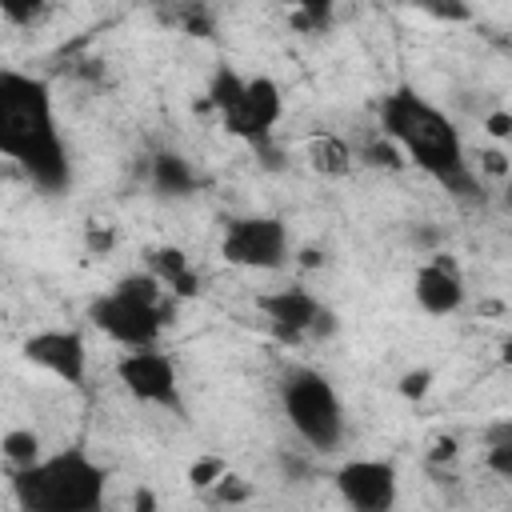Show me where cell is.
Returning <instances> with one entry per match:
<instances>
[{
	"instance_id": "5bb4252c",
	"label": "cell",
	"mask_w": 512,
	"mask_h": 512,
	"mask_svg": "<svg viewBox=\"0 0 512 512\" xmlns=\"http://www.w3.org/2000/svg\"><path fill=\"white\" fill-rule=\"evenodd\" d=\"M152 188H156L160 196H168V200L188 196V192L196 188V172H192V164H188L184 156L160 152V156L152 160Z\"/></svg>"
},
{
	"instance_id": "9a60e30c",
	"label": "cell",
	"mask_w": 512,
	"mask_h": 512,
	"mask_svg": "<svg viewBox=\"0 0 512 512\" xmlns=\"http://www.w3.org/2000/svg\"><path fill=\"white\" fill-rule=\"evenodd\" d=\"M308 156H312V168L324 172V176H344L352 168V152L340 136H316L308 144Z\"/></svg>"
},
{
	"instance_id": "83f0119b",
	"label": "cell",
	"mask_w": 512,
	"mask_h": 512,
	"mask_svg": "<svg viewBox=\"0 0 512 512\" xmlns=\"http://www.w3.org/2000/svg\"><path fill=\"white\" fill-rule=\"evenodd\" d=\"M500 360H504V364L512 368V332H508V336L500 340Z\"/></svg>"
},
{
	"instance_id": "52a82bcc",
	"label": "cell",
	"mask_w": 512,
	"mask_h": 512,
	"mask_svg": "<svg viewBox=\"0 0 512 512\" xmlns=\"http://www.w3.org/2000/svg\"><path fill=\"white\" fill-rule=\"evenodd\" d=\"M336 492L348 504V512H396L400 472L392 460L356 456L336 468Z\"/></svg>"
},
{
	"instance_id": "9c48e42d",
	"label": "cell",
	"mask_w": 512,
	"mask_h": 512,
	"mask_svg": "<svg viewBox=\"0 0 512 512\" xmlns=\"http://www.w3.org/2000/svg\"><path fill=\"white\" fill-rule=\"evenodd\" d=\"M256 304H260V312L268 316V324H272V332L280 340H300L308 332L320 336V332H332L336 328L332 312L308 288H276V292L260 296Z\"/></svg>"
},
{
	"instance_id": "3957f363",
	"label": "cell",
	"mask_w": 512,
	"mask_h": 512,
	"mask_svg": "<svg viewBox=\"0 0 512 512\" xmlns=\"http://www.w3.org/2000/svg\"><path fill=\"white\" fill-rule=\"evenodd\" d=\"M12 492L24 512H100L108 492V468L84 448H64L32 468L12 472Z\"/></svg>"
},
{
	"instance_id": "277c9868",
	"label": "cell",
	"mask_w": 512,
	"mask_h": 512,
	"mask_svg": "<svg viewBox=\"0 0 512 512\" xmlns=\"http://www.w3.org/2000/svg\"><path fill=\"white\" fill-rule=\"evenodd\" d=\"M172 304H176V296L152 272H132V276L116 280L108 292H100L92 300L88 316L108 340L136 352V348H156L160 332L172 320Z\"/></svg>"
},
{
	"instance_id": "2e32d148",
	"label": "cell",
	"mask_w": 512,
	"mask_h": 512,
	"mask_svg": "<svg viewBox=\"0 0 512 512\" xmlns=\"http://www.w3.org/2000/svg\"><path fill=\"white\" fill-rule=\"evenodd\" d=\"M0 448H4V460H8L12 472L32 468V464L44 460V452H40V436H36L32 428H8L4 440H0Z\"/></svg>"
},
{
	"instance_id": "484cf974",
	"label": "cell",
	"mask_w": 512,
	"mask_h": 512,
	"mask_svg": "<svg viewBox=\"0 0 512 512\" xmlns=\"http://www.w3.org/2000/svg\"><path fill=\"white\" fill-rule=\"evenodd\" d=\"M296 20H308L312 28H320V24L328 20V4H304V8L296 12Z\"/></svg>"
},
{
	"instance_id": "4fadbf2b",
	"label": "cell",
	"mask_w": 512,
	"mask_h": 512,
	"mask_svg": "<svg viewBox=\"0 0 512 512\" xmlns=\"http://www.w3.org/2000/svg\"><path fill=\"white\" fill-rule=\"evenodd\" d=\"M144 272H152L176 300L184 296H196L200 292V276L192 272V260L176 248V244H160V248H148L144 252Z\"/></svg>"
},
{
	"instance_id": "d6986e66",
	"label": "cell",
	"mask_w": 512,
	"mask_h": 512,
	"mask_svg": "<svg viewBox=\"0 0 512 512\" xmlns=\"http://www.w3.org/2000/svg\"><path fill=\"white\" fill-rule=\"evenodd\" d=\"M364 160L376 164V168H404V152H400L388 136L376 140V144H368V148H364Z\"/></svg>"
},
{
	"instance_id": "30bf717a",
	"label": "cell",
	"mask_w": 512,
	"mask_h": 512,
	"mask_svg": "<svg viewBox=\"0 0 512 512\" xmlns=\"http://www.w3.org/2000/svg\"><path fill=\"white\" fill-rule=\"evenodd\" d=\"M24 356L44 368L48 376L64 380L68 388H80L88 376V344L76 328H44L24 340Z\"/></svg>"
},
{
	"instance_id": "5b68a950",
	"label": "cell",
	"mask_w": 512,
	"mask_h": 512,
	"mask_svg": "<svg viewBox=\"0 0 512 512\" xmlns=\"http://www.w3.org/2000/svg\"><path fill=\"white\" fill-rule=\"evenodd\" d=\"M280 404H284V416L292 424V432L316 448V452H336L344 444V432H348V420H344V404H340V392L336 384L316 372V368H296L284 388H280Z\"/></svg>"
},
{
	"instance_id": "ffe728a7",
	"label": "cell",
	"mask_w": 512,
	"mask_h": 512,
	"mask_svg": "<svg viewBox=\"0 0 512 512\" xmlns=\"http://www.w3.org/2000/svg\"><path fill=\"white\" fill-rule=\"evenodd\" d=\"M428 392H432V372H428V368H412V372L400 376V396H408V400H424Z\"/></svg>"
},
{
	"instance_id": "4316f807",
	"label": "cell",
	"mask_w": 512,
	"mask_h": 512,
	"mask_svg": "<svg viewBox=\"0 0 512 512\" xmlns=\"http://www.w3.org/2000/svg\"><path fill=\"white\" fill-rule=\"evenodd\" d=\"M428 12H432L436 20H468V16H472V12H468V8H460V4H448V8H428Z\"/></svg>"
},
{
	"instance_id": "e0dca14e",
	"label": "cell",
	"mask_w": 512,
	"mask_h": 512,
	"mask_svg": "<svg viewBox=\"0 0 512 512\" xmlns=\"http://www.w3.org/2000/svg\"><path fill=\"white\" fill-rule=\"evenodd\" d=\"M244 80H248V76H240L236 68H216V72H212V80H208V104L220 112V120L236 108V100H240V92H244Z\"/></svg>"
},
{
	"instance_id": "7402d4cb",
	"label": "cell",
	"mask_w": 512,
	"mask_h": 512,
	"mask_svg": "<svg viewBox=\"0 0 512 512\" xmlns=\"http://www.w3.org/2000/svg\"><path fill=\"white\" fill-rule=\"evenodd\" d=\"M488 468H492L500 480H508V484H512V440H504V444H492V448H488Z\"/></svg>"
},
{
	"instance_id": "7a4b0ae2",
	"label": "cell",
	"mask_w": 512,
	"mask_h": 512,
	"mask_svg": "<svg viewBox=\"0 0 512 512\" xmlns=\"http://www.w3.org/2000/svg\"><path fill=\"white\" fill-rule=\"evenodd\" d=\"M380 124L384 136L404 152V160L428 172L436 184H444L456 196L476 192V176L464 160V140L436 104H428L412 88H396L380 104Z\"/></svg>"
},
{
	"instance_id": "6da1fadb",
	"label": "cell",
	"mask_w": 512,
	"mask_h": 512,
	"mask_svg": "<svg viewBox=\"0 0 512 512\" xmlns=\"http://www.w3.org/2000/svg\"><path fill=\"white\" fill-rule=\"evenodd\" d=\"M0 152L44 192L68 184V148L56 132L52 92L40 76L16 68L0 72Z\"/></svg>"
},
{
	"instance_id": "cb8c5ba5",
	"label": "cell",
	"mask_w": 512,
	"mask_h": 512,
	"mask_svg": "<svg viewBox=\"0 0 512 512\" xmlns=\"http://www.w3.org/2000/svg\"><path fill=\"white\" fill-rule=\"evenodd\" d=\"M480 168H484L488 176H508V172H512V164H508V156H504V152H496V148L480 156Z\"/></svg>"
},
{
	"instance_id": "8992f818",
	"label": "cell",
	"mask_w": 512,
	"mask_h": 512,
	"mask_svg": "<svg viewBox=\"0 0 512 512\" xmlns=\"http://www.w3.org/2000/svg\"><path fill=\"white\" fill-rule=\"evenodd\" d=\"M292 252V236L288 224L280 216H240L228 220L224 236H220V256L236 268H252V272H276L288 264Z\"/></svg>"
},
{
	"instance_id": "f546056e",
	"label": "cell",
	"mask_w": 512,
	"mask_h": 512,
	"mask_svg": "<svg viewBox=\"0 0 512 512\" xmlns=\"http://www.w3.org/2000/svg\"><path fill=\"white\" fill-rule=\"evenodd\" d=\"M508 204H512V180H508Z\"/></svg>"
},
{
	"instance_id": "7c38bea8",
	"label": "cell",
	"mask_w": 512,
	"mask_h": 512,
	"mask_svg": "<svg viewBox=\"0 0 512 512\" xmlns=\"http://www.w3.org/2000/svg\"><path fill=\"white\" fill-rule=\"evenodd\" d=\"M412 296L416 304L428 312V316H452L464 308V276L456 268V260H448L444 252L428 256L420 268H416V280H412Z\"/></svg>"
},
{
	"instance_id": "ac0fdd59",
	"label": "cell",
	"mask_w": 512,
	"mask_h": 512,
	"mask_svg": "<svg viewBox=\"0 0 512 512\" xmlns=\"http://www.w3.org/2000/svg\"><path fill=\"white\" fill-rule=\"evenodd\" d=\"M224 476H228V460H220V456H200V460L188 464V484L192 488H216Z\"/></svg>"
},
{
	"instance_id": "8fae6325",
	"label": "cell",
	"mask_w": 512,
	"mask_h": 512,
	"mask_svg": "<svg viewBox=\"0 0 512 512\" xmlns=\"http://www.w3.org/2000/svg\"><path fill=\"white\" fill-rule=\"evenodd\" d=\"M280 116H284V92H280V84L272 76H248L236 108L224 116V128L236 132V136H244V140H252V144H260V140L272 136V128L280 124Z\"/></svg>"
},
{
	"instance_id": "d4e9b609",
	"label": "cell",
	"mask_w": 512,
	"mask_h": 512,
	"mask_svg": "<svg viewBox=\"0 0 512 512\" xmlns=\"http://www.w3.org/2000/svg\"><path fill=\"white\" fill-rule=\"evenodd\" d=\"M132 512H160L156 492H152V488H136V496H132Z\"/></svg>"
},
{
	"instance_id": "44dd1931",
	"label": "cell",
	"mask_w": 512,
	"mask_h": 512,
	"mask_svg": "<svg viewBox=\"0 0 512 512\" xmlns=\"http://www.w3.org/2000/svg\"><path fill=\"white\" fill-rule=\"evenodd\" d=\"M212 492H216V496H220L224 504H244V500L252 496V488H248V484H244L240 476H232V472H228V476H224V480H220V484H216Z\"/></svg>"
},
{
	"instance_id": "603a6c76",
	"label": "cell",
	"mask_w": 512,
	"mask_h": 512,
	"mask_svg": "<svg viewBox=\"0 0 512 512\" xmlns=\"http://www.w3.org/2000/svg\"><path fill=\"white\" fill-rule=\"evenodd\" d=\"M484 128H488V136H496V140H512V112H488Z\"/></svg>"
},
{
	"instance_id": "ba28073f",
	"label": "cell",
	"mask_w": 512,
	"mask_h": 512,
	"mask_svg": "<svg viewBox=\"0 0 512 512\" xmlns=\"http://www.w3.org/2000/svg\"><path fill=\"white\" fill-rule=\"evenodd\" d=\"M116 380L124 384L128 396H136L140 404L152 408H180V372L172 364V356H164L160 348H136L124 352L116 360Z\"/></svg>"
},
{
	"instance_id": "f1b7e54d",
	"label": "cell",
	"mask_w": 512,
	"mask_h": 512,
	"mask_svg": "<svg viewBox=\"0 0 512 512\" xmlns=\"http://www.w3.org/2000/svg\"><path fill=\"white\" fill-rule=\"evenodd\" d=\"M300 256H304V264H324V252H316V248H304Z\"/></svg>"
}]
</instances>
